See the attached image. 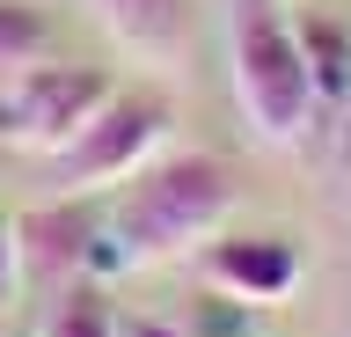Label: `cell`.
<instances>
[{"label":"cell","mask_w":351,"mask_h":337,"mask_svg":"<svg viewBox=\"0 0 351 337\" xmlns=\"http://www.w3.org/2000/svg\"><path fill=\"white\" fill-rule=\"evenodd\" d=\"M227 59H234V103L249 132L263 147H300L315 125V81L300 59V30L278 15V0H234Z\"/></svg>","instance_id":"2"},{"label":"cell","mask_w":351,"mask_h":337,"mask_svg":"<svg viewBox=\"0 0 351 337\" xmlns=\"http://www.w3.org/2000/svg\"><path fill=\"white\" fill-rule=\"evenodd\" d=\"M117 337H197V330H176V323H154V315H125Z\"/></svg>","instance_id":"12"},{"label":"cell","mask_w":351,"mask_h":337,"mask_svg":"<svg viewBox=\"0 0 351 337\" xmlns=\"http://www.w3.org/2000/svg\"><path fill=\"white\" fill-rule=\"evenodd\" d=\"M197 271L213 279L227 301H249V308H271L300 286V249L285 235H213Z\"/></svg>","instance_id":"5"},{"label":"cell","mask_w":351,"mask_h":337,"mask_svg":"<svg viewBox=\"0 0 351 337\" xmlns=\"http://www.w3.org/2000/svg\"><path fill=\"white\" fill-rule=\"evenodd\" d=\"M110 95H117V81L103 67H29L15 81H0V154L59 161Z\"/></svg>","instance_id":"3"},{"label":"cell","mask_w":351,"mask_h":337,"mask_svg":"<svg viewBox=\"0 0 351 337\" xmlns=\"http://www.w3.org/2000/svg\"><path fill=\"white\" fill-rule=\"evenodd\" d=\"M44 337H117V315H110V301H103L95 286H73V293L51 301Z\"/></svg>","instance_id":"10"},{"label":"cell","mask_w":351,"mask_h":337,"mask_svg":"<svg viewBox=\"0 0 351 337\" xmlns=\"http://www.w3.org/2000/svg\"><path fill=\"white\" fill-rule=\"evenodd\" d=\"M15 286H22V242H15V220L0 213V315H8Z\"/></svg>","instance_id":"11"},{"label":"cell","mask_w":351,"mask_h":337,"mask_svg":"<svg viewBox=\"0 0 351 337\" xmlns=\"http://www.w3.org/2000/svg\"><path fill=\"white\" fill-rule=\"evenodd\" d=\"M103 23L117 30V45L147 51V59H169V51L183 45L191 8H183V0H103Z\"/></svg>","instance_id":"7"},{"label":"cell","mask_w":351,"mask_h":337,"mask_svg":"<svg viewBox=\"0 0 351 337\" xmlns=\"http://www.w3.org/2000/svg\"><path fill=\"white\" fill-rule=\"evenodd\" d=\"M161 132H169V95H154V89H117L103 111L88 117V132L59 154L66 198H88V191H103V183L139 176V169L154 161V147H161Z\"/></svg>","instance_id":"4"},{"label":"cell","mask_w":351,"mask_h":337,"mask_svg":"<svg viewBox=\"0 0 351 337\" xmlns=\"http://www.w3.org/2000/svg\"><path fill=\"white\" fill-rule=\"evenodd\" d=\"M44 51H51V15L37 0H0V81L44 67Z\"/></svg>","instance_id":"9"},{"label":"cell","mask_w":351,"mask_h":337,"mask_svg":"<svg viewBox=\"0 0 351 337\" xmlns=\"http://www.w3.org/2000/svg\"><path fill=\"white\" fill-rule=\"evenodd\" d=\"M293 30H300V59H307V81H315V111L344 103L351 95V30L329 23V15H307Z\"/></svg>","instance_id":"8"},{"label":"cell","mask_w":351,"mask_h":337,"mask_svg":"<svg viewBox=\"0 0 351 337\" xmlns=\"http://www.w3.org/2000/svg\"><path fill=\"white\" fill-rule=\"evenodd\" d=\"M234 213V169L219 154H169L147 161L125 183V198L110 213V227L95 235L88 271H139V264H169L183 249L213 242L219 220Z\"/></svg>","instance_id":"1"},{"label":"cell","mask_w":351,"mask_h":337,"mask_svg":"<svg viewBox=\"0 0 351 337\" xmlns=\"http://www.w3.org/2000/svg\"><path fill=\"white\" fill-rule=\"evenodd\" d=\"M95 235H103V220H95V205H88V198H51V205H37V213H22V220H15L22 271L59 286L66 271H88Z\"/></svg>","instance_id":"6"}]
</instances>
